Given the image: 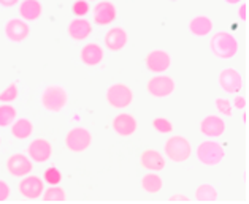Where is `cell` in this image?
I'll use <instances>...</instances> for the list:
<instances>
[{
    "label": "cell",
    "mask_w": 249,
    "mask_h": 204,
    "mask_svg": "<svg viewBox=\"0 0 249 204\" xmlns=\"http://www.w3.org/2000/svg\"><path fill=\"white\" fill-rule=\"evenodd\" d=\"M210 51L214 57L221 59V61H229L233 59L240 51V43L235 38L233 33L227 31L214 32L210 38Z\"/></svg>",
    "instance_id": "6da1fadb"
},
{
    "label": "cell",
    "mask_w": 249,
    "mask_h": 204,
    "mask_svg": "<svg viewBox=\"0 0 249 204\" xmlns=\"http://www.w3.org/2000/svg\"><path fill=\"white\" fill-rule=\"evenodd\" d=\"M163 155L172 163H186L194 154L191 141L183 135H170L163 142Z\"/></svg>",
    "instance_id": "7a4b0ae2"
},
{
    "label": "cell",
    "mask_w": 249,
    "mask_h": 204,
    "mask_svg": "<svg viewBox=\"0 0 249 204\" xmlns=\"http://www.w3.org/2000/svg\"><path fill=\"white\" fill-rule=\"evenodd\" d=\"M40 105L45 111L51 114H57L64 111L69 105V92L64 86L50 84L40 94Z\"/></svg>",
    "instance_id": "3957f363"
},
{
    "label": "cell",
    "mask_w": 249,
    "mask_h": 204,
    "mask_svg": "<svg viewBox=\"0 0 249 204\" xmlns=\"http://www.w3.org/2000/svg\"><path fill=\"white\" fill-rule=\"evenodd\" d=\"M196 157L205 166H217L226 157V149L217 140H205L197 146Z\"/></svg>",
    "instance_id": "277c9868"
},
{
    "label": "cell",
    "mask_w": 249,
    "mask_h": 204,
    "mask_svg": "<svg viewBox=\"0 0 249 204\" xmlns=\"http://www.w3.org/2000/svg\"><path fill=\"white\" fill-rule=\"evenodd\" d=\"M133 91L130 86H127L124 82H114L105 92V100L113 110L124 111L125 108H129L133 103Z\"/></svg>",
    "instance_id": "5b68a950"
},
{
    "label": "cell",
    "mask_w": 249,
    "mask_h": 204,
    "mask_svg": "<svg viewBox=\"0 0 249 204\" xmlns=\"http://www.w3.org/2000/svg\"><path fill=\"white\" fill-rule=\"evenodd\" d=\"M92 133L86 127H71L65 135V147L73 154H83L92 144Z\"/></svg>",
    "instance_id": "8992f818"
},
{
    "label": "cell",
    "mask_w": 249,
    "mask_h": 204,
    "mask_svg": "<svg viewBox=\"0 0 249 204\" xmlns=\"http://www.w3.org/2000/svg\"><path fill=\"white\" fill-rule=\"evenodd\" d=\"M146 91L153 98H168L176 91V81L167 73L156 75L148 81Z\"/></svg>",
    "instance_id": "52a82bcc"
},
{
    "label": "cell",
    "mask_w": 249,
    "mask_h": 204,
    "mask_svg": "<svg viewBox=\"0 0 249 204\" xmlns=\"http://www.w3.org/2000/svg\"><path fill=\"white\" fill-rule=\"evenodd\" d=\"M217 84H219L221 91L227 95H235L238 94L243 86H245V81H243L241 73L233 67H227L219 71V76H217Z\"/></svg>",
    "instance_id": "ba28073f"
},
{
    "label": "cell",
    "mask_w": 249,
    "mask_h": 204,
    "mask_svg": "<svg viewBox=\"0 0 249 204\" xmlns=\"http://www.w3.org/2000/svg\"><path fill=\"white\" fill-rule=\"evenodd\" d=\"M24 152L29 155V158L32 160L34 163L41 165L51 160L54 149L50 140H46V138H35V140L29 142V146Z\"/></svg>",
    "instance_id": "9c48e42d"
},
{
    "label": "cell",
    "mask_w": 249,
    "mask_h": 204,
    "mask_svg": "<svg viewBox=\"0 0 249 204\" xmlns=\"http://www.w3.org/2000/svg\"><path fill=\"white\" fill-rule=\"evenodd\" d=\"M90 11H92L90 13L92 15V22L100 27L110 26L118 17V7L110 0H99Z\"/></svg>",
    "instance_id": "30bf717a"
},
{
    "label": "cell",
    "mask_w": 249,
    "mask_h": 204,
    "mask_svg": "<svg viewBox=\"0 0 249 204\" xmlns=\"http://www.w3.org/2000/svg\"><path fill=\"white\" fill-rule=\"evenodd\" d=\"M5 168H7V173L11 177H18L21 179L24 176H27L34 171V161L29 158L27 154H13L7 158V163H5Z\"/></svg>",
    "instance_id": "8fae6325"
},
{
    "label": "cell",
    "mask_w": 249,
    "mask_h": 204,
    "mask_svg": "<svg viewBox=\"0 0 249 204\" xmlns=\"http://www.w3.org/2000/svg\"><path fill=\"white\" fill-rule=\"evenodd\" d=\"M18 190H19V195L22 198H26V200H32V201L38 200L45 191V181L30 173L27 176L21 177Z\"/></svg>",
    "instance_id": "7c38bea8"
},
{
    "label": "cell",
    "mask_w": 249,
    "mask_h": 204,
    "mask_svg": "<svg viewBox=\"0 0 249 204\" xmlns=\"http://www.w3.org/2000/svg\"><path fill=\"white\" fill-rule=\"evenodd\" d=\"M111 128L118 136L129 138V136L137 133L138 121H137V117L133 116V114L127 112V111H121L119 114H116V116L113 117Z\"/></svg>",
    "instance_id": "4fadbf2b"
},
{
    "label": "cell",
    "mask_w": 249,
    "mask_h": 204,
    "mask_svg": "<svg viewBox=\"0 0 249 204\" xmlns=\"http://www.w3.org/2000/svg\"><path fill=\"white\" fill-rule=\"evenodd\" d=\"M3 33L7 40L13 41V43H22L26 41L30 35V26L27 21L22 17H11L3 26Z\"/></svg>",
    "instance_id": "5bb4252c"
},
{
    "label": "cell",
    "mask_w": 249,
    "mask_h": 204,
    "mask_svg": "<svg viewBox=\"0 0 249 204\" xmlns=\"http://www.w3.org/2000/svg\"><path fill=\"white\" fill-rule=\"evenodd\" d=\"M144 63H146V68L151 73H156V75L167 73L170 67H172V56H170V52L165 49H153L146 54Z\"/></svg>",
    "instance_id": "9a60e30c"
},
{
    "label": "cell",
    "mask_w": 249,
    "mask_h": 204,
    "mask_svg": "<svg viewBox=\"0 0 249 204\" xmlns=\"http://www.w3.org/2000/svg\"><path fill=\"white\" fill-rule=\"evenodd\" d=\"M226 130H227V124L219 114H210V116H206L200 121V133L205 138L217 140V138H221L226 133Z\"/></svg>",
    "instance_id": "2e32d148"
},
{
    "label": "cell",
    "mask_w": 249,
    "mask_h": 204,
    "mask_svg": "<svg viewBox=\"0 0 249 204\" xmlns=\"http://www.w3.org/2000/svg\"><path fill=\"white\" fill-rule=\"evenodd\" d=\"M103 43H105V47L111 52H118L121 49H124L129 43V33L124 27L121 26H114L110 27L105 33V38H103Z\"/></svg>",
    "instance_id": "e0dca14e"
},
{
    "label": "cell",
    "mask_w": 249,
    "mask_h": 204,
    "mask_svg": "<svg viewBox=\"0 0 249 204\" xmlns=\"http://www.w3.org/2000/svg\"><path fill=\"white\" fill-rule=\"evenodd\" d=\"M140 165L146 171L160 173L167 168V158L157 149H146L140 155Z\"/></svg>",
    "instance_id": "ac0fdd59"
},
{
    "label": "cell",
    "mask_w": 249,
    "mask_h": 204,
    "mask_svg": "<svg viewBox=\"0 0 249 204\" xmlns=\"http://www.w3.org/2000/svg\"><path fill=\"white\" fill-rule=\"evenodd\" d=\"M94 26L86 17H75L69 22L67 33L73 41H86L92 35Z\"/></svg>",
    "instance_id": "d6986e66"
},
{
    "label": "cell",
    "mask_w": 249,
    "mask_h": 204,
    "mask_svg": "<svg viewBox=\"0 0 249 204\" xmlns=\"http://www.w3.org/2000/svg\"><path fill=\"white\" fill-rule=\"evenodd\" d=\"M80 59L86 67H97L105 59V49L102 47V45L90 41V43H86L81 47Z\"/></svg>",
    "instance_id": "ffe728a7"
},
{
    "label": "cell",
    "mask_w": 249,
    "mask_h": 204,
    "mask_svg": "<svg viewBox=\"0 0 249 204\" xmlns=\"http://www.w3.org/2000/svg\"><path fill=\"white\" fill-rule=\"evenodd\" d=\"M187 29H189V32L194 35V37L205 38V37H208V35H211L213 29H214V22H213V19L210 16L197 15L189 21Z\"/></svg>",
    "instance_id": "44dd1931"
},
{
    "label": "cell",
    "mask_w": 249,
    "mask_h": 204,
    "mask_svg": "<svg viewBox=\"0 0 249 204\" xmlns=\"http://www.w3.org/2000/svg\"><path fill=\"white\" fill-rule=\"evenodd\" d=\"M43 15V5L40 0H21L19 2V17L24 21H38Z\"/></svg>",
    "instance_id": "7402d4cb"
},
{
    "label": "cell",
    "mask_w": 249,
    "mask_h": 204,
    "mask_svg": "<svg viewBox=\"0 0 249 204\" xmlns=\"http://www.w3.org/2000/svg\"><path fill=\"white\" fill-rule=\"evenodd\" d=\"M10 133L15 140H29L34 135V124L27 117H18L16 121L10 125Z\"/></svg>",
    "instance_id": "603a6c76"
},
{
    "label": "cell",
    "mask_w": 249,
    "mask_h": 204,
    "mask_svg": "<svg viewBox=\"0 0 249 204\" xmlns=\"http://www.w3.org/2000/svg\"><path fill=\"white\" fill-rule=\"evenodd\" d=\"M140 187L148 195H157L163 187V179L154 171H148L140 181Z\"/></svg>",
    "instance_id": "cb8c5ba5"
},
{
    "label": "cell",
    "mask_w": 249,
    "mask_h": 204,
    "mask_svg": "<svg viewBox=\"0 0 249 204\" xmlns=\"http://www.w3.org/2000/svg\"><path fill=\"white\" fill-rule=\"evenodd\" d=\"M194 198L198 203H213L219 198V195H217V188L213 184H200L196 188Z\"/></svg>",
    "instance_id": "d4e9b609"
},
{
    "label": "cell",
    "mask_w": 249,
    "mask_h": 204,
    "mask_svg": "<svg viewBox=\"0 0 249 204\" xmlns=\"http://www.w3.org/2000/svg\"><path fill=\"white\" fill-rule=\"evenodd\" d=\"M18 119V110L13 103L0 105V128H10V125Z\"/></svg>",
    "instance_id": "484cf974"
},
{
    "label": "cell",
    "mask_w": 249,
    "mask_h": 204,
    "mask_svg": "<svg viewBox=\"0 0 249 204\" xmlns=\"http://www.w3.org/2000/svg\"><path fill=\"white\" fill-rule=\"evenodd\" d=\"M41 200L50 203V201H67V191L59 187V185H50V188H45L43 195H41Z\"/></svg>",
    "instance_id": "4316f807"
},
{
    "label": "cell",
    "mask_w": 249,
    "mask_h": 204,
    "mask_svg": "<svg viewBox=\"0 0 249 204\" xmlns=\"http://www.w3.org/2000/svg\"><path fill=\"white\" fill-rule=\"evenodd\" d=\"M19 97V89H18V82H10L7 89L0 92V103H13Z\"/></svg>",
    "instance_id": "83f0119b"
},
{
    "label": "cell",
    "mask_w": 249,
    "mask_h": 204,
    "mask_svg": "<svg viewBox=\"0 0 249 204\" xmlns=\"http://www.w3.org/2000/svg\"><path fill=\"white\" fill-rule=\"evenodd\" d=\"M153 128L160 135H172L175 130V125L170 119L160 116V117H156L153 121Z\"/></svg>",
    "instance_id": "f1b7e54d"
},
{
    "label": "cell",
    "mask_w": 249,
    "mask_h": 204,
    "mask_svg": "<svg viewBox=\"0 0 249 204\" xmlns=\"http://www.w3.org/2000/svg\"><path fill=\"white\" fill-rule=\"evenodd\" d=\"M214 108L216 111L219 112V116L222 117H232L233 116V108H232V101L229 98H224V97H217L214 98Z\"/></svg>",
    "instance_id": "f546056e"
},
{
    "label": "cell",
    "mask_w": 249,
    "mask_h": 204,
    "mask_svg": "<svg viewBox=\"0 0 249 204\" xmlns=\"http://www.w3.org/2000/svg\"><path fill=\"white\" fill-rule=\"evenodd\" d=\"M43 181L50 185H59L60 181H62V174H60V171L56 166L51 165L50 168H46L43 173Z\"/></svg>",
    "instance_id": "4dcf8cb0"
},
{
    "label": "cell",
    "mask_w": 249,
    "mask_h": 204,
    "mask_svg": "<svg viewBox=\"0 0 249 204\" xmlns=\"http://www.w3.org/2000/svg\"><path fill=\"white\" fill-rule=\"evenodd\" d=\"M92 10L88 0H76V2L71 5V11H73L75 17H84L89 11Z\"/></svg>",
    "instance_id": "1f68e13d"
},
{
    "label": "cell",
    "mask_w": 249,
    "mask_h": 204,
    "mask_svg": "<svg viewBox=\"0 0 249 204\" xmlns=\"http://www.w3.org/2000/svg\"><path fill=\"white\" fill-rule=\"evenodd\" d=\"M248 106V100L246 97H243V95H238L235 94V97L232 100V108L233 110H238V111H245Z\"/></svg>",
    "instance_id": "d6a6232c"
},
{
    "label": "cell",
    "mask_w": 249,
    "mask_h": 204,
    "mask_svg": "<svg viewBox=\"0 0 249 204\" xmlns=\"http://www.w3.org/2000/svg\"><path fill=\"white\" fill-rule=\"evenodd\" d=\"M11 195V187L8 185L7 181H3V179H0V203L7 201Z\"/></svg>",
    "instance_id": "836d02e7"
},
{
    "label": "cell",
    "mask_w": 249,
    "mask_h": 204,
    "mask_svg": "<svg viewBox=\"0 0 249 204\" xmlns=\"http://www.w3.org/2000/svg\"><path fill=\"white\" fill-rule=\"evenodd\" d=\"M238 17L243 21V22H246L248 21V3L246 2H243L241 5H240V8H238Z\"/></svg>",
    "instance_id": "e575fe53"
},
{
    "label": "cell",
    "mask_w": 249,
    "mask_h": 204,
    "mask_svg": "<svg viewBox=\"0 0 249 204\" xmlns=\"http://www.w3.org/2000/svg\"><path fill=\"white\" fill-rule=\"evenodd\" d=\"M19 2H21V0H0V7H3V8H13Z\"/></svg>",
    "instance_id": "d590c367"
},
{
    "label": "cell",
    "mask_w": 249,
    "mask_h": 204,
    "mask_svg": "<svg viewBox=\"0 0 249 204\" xmlns=\"http://www.w3.org/2000/svg\"><path fill=\"white\" fill-rule=\"evenodd\" d=\"M168 201H184V203H187V201H191V198L186 196V195H172L168 198Z\"/></svg>",
    "instance_id": "8d00e7d4"
},
{
    "label": "cell",
    "mask_w": 249,
    "mask_h": 204,
    "mask_svg": "<svg viewBox=\"0 0 249 204\" xmlns=\"http://www.w3.org/2000/svg\"><path fill=\"white\" fill-rule=\"evenodd\" d=\"M227 5H238V3H241V0H224Z\"/></svg>",
    "instance_id": "74e56055"
},
{
    "label": "cell",
    "mask_w": 249,
    "mask_h": 204,
    "mask_svg": "<svg viewBox=\"0 0 249 204\" xmlns=\"http://www.w3.org/2000/svg\"><path fill=\"white\" fill-rule=\"evenodd\" d=\"M243 124L248 125V112H246V111L243 112Z\"/></svg>",
    "instance_id": "f35d334b"
},
{
    "label": "cell",
    "mask_w": 249,
    "mask_h": 204,
    "mask_svg": "<svg viewBox=\"0 0 249 204\" xmlns=\"http://www.w3.org/2000/svg\"><path fill=\"white\" fill-rule=\"evenodd\" d=\"M245 182L248 184V171H245Z\"/></svg>",
    "instance_id": "ab89813d"
},
{
    "label": "cell",
    "mask_w": 249,
    "mask_h": 204,
    "mask_svg": "<svg viewBox=\"0 0 249 204\" xmlns=\"http://www.w3.org/2000/svg\"><path fill=\"white\" fill-rule=\"evenodd\" d=\"M0 146H2V136H0Z\"/></svg>",
    "instance_id": "60d3db41"
},
{
    "label": "cell",
    "mask_w": 249,
    "mask_h": 204,
    "mask_svg": "<svg viewBox=\"0 0 249 204\" xmlns=\"http://www.w3.org/2000/svg\"><path fill=\"white\" fill-rule=\"evenodd\" d=\"M88 2H92V0H88Z\"/></svg>",
    "instance_id": "b9f144b4"
}]
</instances>
